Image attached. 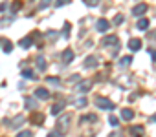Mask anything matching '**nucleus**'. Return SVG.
Instances as JSON below:
<instances>
[{
	"instance_id": "nucleus-7",
	"label": "nucleus",
	"mask_w": 156,
	"mask_h": 137,
	"mask_svg": "<svg viewBox=\"0 0 156 137\" xmlns=\"http://www.w3.org/2000/svg\"><path fill=\"white\" fill-rule=\"evenodd\" d=\"M103 44L105 46H119V40H118L116 35H108V37L103 38Z\"/></svg>"
},
{
	"instance_id": "nucleus-18",
	"label": "nucleus",
	"mask_w": 156,
	"mask_h": 137,
	"mask_svg": "<svg viewBox=\"0 0 156 137\" xmlns=\"http://www.w3.org/2000/svg\"><path fill=\"white\" fill-rule=\"evenodd\" d=\"M2 49H4V53H11V49H13V42L2 38Z\"/></svg>"
},
{
	"instance_id": "nucleus-11",
	"label": "nucleus",
	"mask_w": 156,
	"mask_h": 137,
	"mask_svg": "<svg viewBox=\"0 0 156 137\" xmlns=\"http://www.w3.org/2000/svg\"><path fill=\"white\" fill-rule=\"evenodd\" d=\"M24 106H26V110H37V101L33 99V97H26V101H24Z\"/></svg>"
},
{
	"instance_id": "nucleus-25",
	"label": "nucleus",
	"mask_w": 156,
	"mask_h": 137,
	"mask_svg": "<svg viewBox=\"0 0 156 137\" xmlns=\"http://www.w3.org/2000/svg\"><path fill=\"white\" fill-rule=\"evenodd\" d=\"M70 2H72V0H55V8H62V6H66Z\"/></svg>"
},
{
	"instance_id": "nucleus-8",
	"label": "nucleus",
	"mask_w": 156,
	"mask_h": 137,
	"mask_svg": "<svg viewBox=\"0 0 156 137\" xmlns=\"http://www.w3.org/2000/svg\"><path fill=\"white\" fill-rule=\"evenodd\" d=\"M35 97L46 101V99H50V92H48L46 88H37V90H35Z\"/></svg>"
},
{
	"instance_id": "nucleus-38",
	"label": "nucleus",
	"mask_w": 156,
	"mask_h": 137,
	"mask_svg": "<svg viewBox=\"0 0 156 137\" xmlns=\"http://www.w3.org/2000/svg\"><path fill=\"white\" fill-rule=\"evenodd\" d=\"M149 37H151V38H156V31H152V33H151Z\"/></svg>"
},
{
	"instance_id": "nucleus-32",
	"label": "nucleus",
	"mask_w": 156,
	"mask_h": 137,
	"mask_svg": "<svg viewBox=\"0 0 156 137\" xmlns=\"http://www.w3.org/2000/svg\"><path fill=\"white\" fill-rule=\"evenodd\" d=\"M46 81L51 84H59V77H46Z\"/></svg>"
},
{
	"instance_id": "nucleus-22",
	"label": "nucleus",
	"mask_w": 156,
	"mask_h": 137,
	"mask_svg": "<svg viewBox=\"0 0 156 137\" xmlns=\"http://www.w3.org/2000/svg\"><path fill=\"white\" fill-rule=\"evenodd\" d=\"M13 20H15V17L11 15V17H6V18H2V22H0V24H2L4 28H8V26H9V24L13 22Z\"/></svg>"
},
{
	"instance_id": "nucleus-4",
	"label": "nucleus",
	"mask_w": 156,
	"mask_h": 137,
	"mask_svg": "<svg viewBox=\"0 0 156 137\" xmlns=\"http://www.w3.org/2000/svg\"><path fill=\"white\" fill-rule=\"evenodd\" d=\"M64 106H66V101H64V99H59V102H55V104L51 106V115H59V113L64 110Z\"/></svg>"
},
{
	"instance_id": "nucleus-9",
	"label": "nucleus",
	"mask_w": 156,
	"mask_h": 137,
	"mask_svg": "<svg viewBox=\"0 0 156 137\" xmlns=\"http://www.w3.org/2000/svg\"><path fill=\"white\" fill-rule=\"evenodd\" d=\"M129 49H130V51L141 49V40H140V38H130V40H129Z\"/></svg>"
},
{
	"instance_id": "nucleus-20",
	"label": "nucleus",
	"mask_w": 156,
	"mask_h": 137,
	"mask_svg": "<svg viewBox=\"0 0 156 137\" xmlns=\"http://www.w3.org/2000/svg\"><path fill=\"white\" fill-rule=\"evenodd\" d=\"M87 97H79V99H77V101H73V106L75 108H83V106H87Z\"/></svg>"
},
{
	"instance_id": "nucleus-29",
	"label": "nucleus",
	"mask_w": 156,
	"mask_h": 137,
	"mask_svg": "<svg viewBox=\"0 0 156 137\" xmlns=\"http://www.w3.org/2000/svg\"><path fill=\"white\" fill-rule=\"evenodd\" d=\"M68 33H70V24L64 22V28H62V35H64V38H68Z\"/></svg>"
},
{
	"instance_id": "nucleus-28",
	"label": "nucleus",
	"mask_w": 156,
	"mask_h": 137,
	"mask_svg": "<svg viewBox=\"0 0 156 137\" xmlns=\"http://www.w3.org/2000/svg\"><path fill=\"white\" fill-rule=\"evenodd\" d=\"M50 4H51V0H41V4H39V9H46Z\"/></svg>"
},
{
	"instance_id": "nucleus-23",
	"label": "nucleus",
	"mask_w": 156,
	"mask_h": 137,
	"mask_svg": "<svg viewBox=\"0 0 156 137\" xmlns=\"http://www.w3.org/2000/svg\"><path fill=\"white\" fill-rule=\"evenodd\" d=\"M20 8H22V2H20V0H15V2H13V6H11V11H13V13H17Z\"/></svg>"
},
{
	"instance_id": "nucleus-36",
	"label": "nucleus",
	"mask_w": 156,
	"mask_h": 137,
	"mask_svg": "<svg viewBox=\"0 0 156 137\" xmlns=\"http://www.w3.org/2000/svg\"><path fill=\"white\" fill-rule=\"evenodd\" d=\"M6 8H8V2H2V4H0V11H6Z\"/></svg>"
},
{
	"instance_id": "nucleus-14",
	"label": "nucleus",
	"mask_w": 156,
	"mask_h": 137,
	"mask_svg": "<svg viewBox=\"0 0 156 137\" xmlns=\"http://www.w3.org/2000/svg\"><path fill=\"white\" fill-rule=\"evenodd\" d=\"M149 18H140L138 20V24H136V28L140 29V31H145V29H149Z\"/></svg>"
},
{
	"instance_id": "nucleus-40",
	"label": "nucleus",
	"mask_w": 156,
	"mask_h": 137,
	"mask_svg": "<svg viewBox=\"0 0 156 137\" xmlns=\"http://www.w3.org/2000/svg\"><path fill=\"white\" fill-rule=\"evenodd\" d=\"M0 44H2V40H0Z\"/></svg>"
},
{
	"instance_id": "nucleus-37",
	"label": "nucleus",
	"mask_w": 156,
	"mask_h": 137,
	"mask_svg": "<svg viewBox=\"0 0 156 137\" xmlns=\"http://www.w3.org/2000/svg\"><path fill=\"white\" fill-rule=\"evenodd\" d=\"M48 137H61V135L57 132H51V133H48Z\"/></svg>"
},
{
	"instance_id": "nucleus-10",
	"label": "nucleus",
	"mask_w": 156,
	"mask_h": 137,
	"mask_svg": "<svg viewBox=\"0 0 156 137\" xmlns=\"http://www.w3.org/2000/svg\"><path fill=\"white\" fill-rule=\"evenodd\" d=\"M90 88H92V82L90 81H83L81 84H77V92H81V93L90 92Z\"/></svg>"
},
{
	"instance_id": "nucleus-30",
	"label": "nucleus",
	"mask_w": 156,
	"mask_h": 137,
	"mask_svg": "<svg viewBox=\"0 0 156 137\" xmlns=\"http://www.w3.org/2000/svg\"><path fill=\"white\" fill-rule=\"evenodd\" d=\"M108 122H110L112 126H118V124H119V119L114 117V115H110V117H108Z\"/></svg>"
},
{
	"instance_id": "nucleus-2",
	"label": "nucleus",
	"mask_w": 156,
	"mask_h": 137,
	"mask_svg": "<svg viewBox=\"0 0 156 137\" xmlns=\"http://www.w3.org/2000/svg\"><path fill=\"white\" fill-rule=\"evenodd\" d=\"M96 106L101 108V110H114V108H116V104H114L112 101H108L107 97H98V99H96Z\"/></svg>"
},
{
	"instance_id": "nucleus-31",
	"label": "nucleus",
	"mask_w": 156,
	"mask_h": 137,
	"mask_svg": "<svg viewBox=\"0 0 156 137\" xmlns=\"http://www.w3.org/2000/svg\"><path fill=\"white\" fill-rule=\"evenodd\" d=\"M83 2H85L87 6H90V8H94V6H98V0H83Z\"/></svg>"
},
{
	"instance_id": "nucleus-34",
	"label": "nucleus",
	"mask_w": 156,
	"mask_h": 137,
	"mask_svg": "<svg viewBox=\"0 0 156 137\" xmlns=\"http://www.w3.org/2000/svg\"><path fill=\"white\" fill-rule=\"evenodd\" d=\"M17 137H31V132H28V130H26V132H20Z\"/></svg>"
},
{
	"instance_id": "nucleus-12",
	"label": "nucleus",
	"mask_w": 156,
	"mask_h": 137,
	"mask_svg": "<svg viewBox=\"0 0 156 137\" xmlns=\"http://www.w3.org/2000/svg\"><path fill=\"white\" fill-rule=\"evenodd\" d=\"M72 60H73V51L72 49H64L62 51V62L64 64H70Z\"/></svg>"
},
{
	"instance_id": "nucleus-5",
	"label": "nucleus",
	"mask_w": 156,
	"mask_h": 137,
	"mask_svg": "<svg viewBox=\"0 0 156 137\" xmlns=\"http://www.w3.org/2000/svg\"><path fill=\"white\" fill-rule=\"evenodd\" d=\"M112 24L108 22V20H105V18H99L98 20V24H96V29L98 31H101V33H105V31H108V28H110Z\"/></svg>"
},
{
	"instance_id": "nucleus-26",
	"label": "nucleus",
	"mask_w": 156,
	"mask_h": 137,
	"mask_svg": "<svg viewBox=\"0 0 156 137\" xmlns=\"http://www.w3.org/2000/svg\"><path fill=\"white\" fill-rule=\"evenodd\" d=\"M123 20H125V17H123V15H116V17H114V20H112V24H116V26H118V24H121Z\"/></svg>"
},
{
	"instance_id": "nucleus-24",
	"label": "nucleus",
	"mask_w": 156,
	"mask_h": 137,
	"mask_svg": "<svg viewBox=\"0 0 156 137\" xmlns=\"http://www.w3.org/2000/svg\"><path fill=\"white\" fill-rule=\"evenodd\" d=\"M22 77H24V79H33L35 73H33L31 70H22Z\"/></svg>"
},
{
	"instance_id": "nucleus-39",
	"label": "nucleus",
	"mask_w": 156,
	"mask_h": 137,
	"mask_svg": "<svg viewBox=\"0 0 156 137\" xmlns=\"http://www.w3.org/2000/svg\"><path fill=\"white\" fill-rule=\"evenodd\" d=\"M152 121H156V115H152Z\"/></svg>"
},
{
	"instance_id": "nucleus-6",
	"label": "nucleus",
	"mask_w": 156,
	"mask_h": 137,
	"mask_svg": "<svg viewBox=\"0 0 156 137\" xmlns=\"http://www.w3.org/2000/svg\"><path fill=\"white\" fill-rule=\"evenodd\" d=\"M149 8H147V4H136L134 6V9H132V15H136V17H141V15H145V11H147Z\"/></svg>"
},
{
	"instance_id": "nucleus-33",
	"label": "nucleus",
	"mask_w": 156,
	"mask_h": 137,
	"mask_svg": "<svg viewBox=\"0 0 156 137\" xmlns=\"http://www.w3.org/2000/svg\"><path fill=\"white\" fill-rule=\"evenodd\" d=\"M85 121H96V115H87V117L81 119V122H85Z\"/></svg>"
},
{
	"instance_id": "nucleus-15",
	"label": "nucleus",
	"mask_w": 156,
	"mask_h": 137,
	"mask_svg": "<svg viewBox=\"0 0 156 137\" xmlns=\"http://www.w3.org/2000/svg\"><path fill=\"white\" fill-rule=\"evenodd\" d=\"M96 66H98V58L94 55H90V57L85 58V68H96Z\"/></svg>"
},
{
	"instance_id": "nucleus-16",
	"label": "nucleus",
	"mask_w": 156,
	"mask_h": 137,
	"mask_svg": "<svg viewBox=\"0 0 156 137\" xmlns=\"http://www.w3.org/2000/svg\"><path fill=\"white\" fill-rule=\"evenodd\" d=\"M132 117H134V112H132L130 108H123V110H121V119H123V121H130Z\"/></svg>"
},
{
	"instance_id": "nucleus-19",
	"label": "nucleus",
	"mask_w": 156,
	"mask_h": 137,
	"mask_svg": "<svg viewBox=\"0 0 156 137\" xmlns=\"http://www.w3.org/2000/svg\"><path fill=\"white\" fill-rule=\"evenodd\" d=\"M33 46V38H30V37H26V38H22L20 40V48H24V49H28V48H31Z\"/></svg>"
},
{
	"instance_id": "nucleus-21",
	"label": "nucleus",
	"mask_w": 156,
	"mask_h": 137,
	"mask_svg": "<svg viewBox=\"0 0 156 137\" xmlns=\"http://www.w3.org/2000/svg\"><path fill=\"white\" fill-rule=\"evenodd\" d=\"M130 62H132V57H123V58L119 60V68H127Z\"/></svg>"
},
{
	"instance_id": "nucleus-35",
	"label": "nucleus",
	"mask_w": 156,
	"mask_h": 137,
	"mask_svg": "<svg viewBox=\"0 0 156 137\" xmlns=\"http://www.w3.org/2000/svg\"><path fill=\"white\" fill-rule=\"evenodd\" d=\"M149 55H151L152 62H156V51H154V49H149Z\"/></svg>"
},
{
	"instance_id": "nucleus-3",
	"label": "nucleus",
	"mask_w": 156,
	"mask_h": 137,
	"mask_svg": "<svg viewBox=\"0 0 156 137\" xmlns=\"http://www.w3.org/2000/svg\"><path fill=\"white\" fill-rule=\"evenodd\" d=\"M30 122H33V124L41 126V124L44 122V115H42V112H33V113L30 115Z\"/></svg>"
},
{
	"instance_id": "nucleus-13",
	"label": "nucleus",
	"mask_w": 156,
	"mask_h": 137,
	"mask_svg": "<svg viewBox=\"0 0 156 137\" xmlns=\"http://www.w3.org/2000/svg\"><path fill=\"white\" fill-rule=\"evenodd\" d=\"M145 133V128L143 126H130V135H134V137H141Z\"/></svg>"
},
{
	"instance_id": "nucleus-1",
	"label": "nucleus",
	"mask_w": 156,
	"mask_h": 137,
	"mask_svg": "<svg viewBox=\"0 0 156 137\" xmlns=\"http://www.w3.org/2000/svg\"><path fill=\"white\" fill-rule=\"evenodd\" d=\"M72 126V115L70 113H62L59 119H57V124H55V132L59 135H64Z\"/></svg>"
},
{
	"instance_id": "nucleus-17",
	"label": "nucleus",
	"mask_w": 156,
	"mask_h": 137,
	"mask_svg": "<svg viewBox=\"0 0 156 137\" xmlns=\"http://www.w3.org/2000/svg\"><path fill=\"white\" fill-rule=\"evenodd\" d=\"M35 64H37V68L42 72V70H46V60H44V57L42 55H37L35 57Z\"/></svg>"
},
{
	"instance_id": "nucleus-27",
	"label": "nucleus",
	"mask_w": 156,
	"mask_h": 137,
	"mask_svg": "<svg viewBox=\"0 0 156 137\" xmlns=\"http://www.w3.org/2000/svg\"><path fill=\"white\" fill-rule=\"evenodd\" d=\"M20 122H24V117H22V115H19V117L11 122V128H17V124H20Z\"/></svg>"
}]
</instances>
